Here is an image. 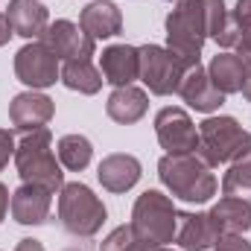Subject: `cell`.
<instances>
[{"label":"cell","mask_w":251,"mask_h":251,"mask_svg":"<svg viewBox=\"0 0 251 251\" xmlns=\"http://www.w3.org/2000/svg\"><path fill=\"white\" fill-rule=\"evenodd\" d=\"M158 176L164 181V187L170 190L176 199L190 201V204H204L216 196V176L210 173V167L201 161L199 152L187 155H164L158 161Z\"/></svg>","instance_id":"6da1fadb"},{"label":"cell","mask_w":251,"mask_h":251,"mask_svg":"<svg viewBox=\"0 0 251 251\" xmlns=\"http://www.w3.org/2000/svg\"><path fill=\"white\" fill-rule=\"evenodd\" d=\"M15 167L24 184H38L50 193L64 187V173L53 155V134L47 126L35 131H24L21 143L15 146Z\"/></svg>","instance_id":"7a4b0ae2"},{"label":"cell","mask_w":251,"mask_h":251,"mask_svg":"<svg viewBox=\"0 0 251 251\" xmlns=\"http://www.w3.org/2000/svg\"><path fill=\"white\" fill-rule=\"evenodd\" d=\"M207 41V24L201 0H176L173 12L167 15V47L181 56L190 67L201 59V47Z\"/></svg>","instance_id":"3957f363"},{"label":"cell","mask_w":251,"mask_h":251,"mask_svg":"<svg viewBox=\"0 0 251 251\" xmlns=\"http://www.w3.org/2000/svg\"><path fill=\"white\" fill-rule=\"evenodd\" d=\"M131 228L143 243H152V246L173 243L176 228H178V210H176L173 199L158 190L140 193L131 207Z\"/></svg>","instance_id":"277c9868"},{"label":"cell","mask_w":251,"mask_h":251,"mask_svg":"<svg viewBox=\"0 0 251 251\" xmlns=\"http://www.w3.org/2000/svg\"><path fill=\"white\" fill-rule=\"evenodd\" d=\"M251 149V131L234 117H207L199 126V155L207 167L231 164Z\"/></svg>","instance_id":"5b68a950"},{"label":"cell","mask_w":251,"mask_h":251,"mask_svg":"<svg viewBox=\"0 0 251 251\" xmlns=\"http://www.w3.org/2000/svg\"><path fill=\"white\" fill-rule=\"evenodd\" d=\"M105 204L102 199L82 181L64 184L59 193V219L64 231L73 237H97L105 225Z\"/></svg>","instance_id":"8992f818"},{"label":"cell","mask_w":251,"mask_h":251,"mask_svg":"<svg viewBox=\"0 0 251 251\" xmlns=\"http://www.w3.org/2000/svg\"><path fill=\"white\" fill-rule=\"evenodd\" d=\"M137 56H140V82L149 88V94L155 97L178 94V85L190 70V64L181 56H176L170 47L161 44H143L137 47Z\"/></svg>","instance_id":"52a82bcc"},{"label":"cell","mask_w":251,"mask_h":251,"mask_svg":"<svg viewBox=\"0 0 251 251\" xmlns=\"http://www.w3.org/2000/svg\"><path fill=\"white\" fill-rule=\"evenodd\" d=\"M15 76L24 85H29L32 91H38V88L56 85V79L62 76V67H59L56 53L44 41H32V44L18 50V56H15Z\"/></svg>","instance_id":"ba28073f"},{"label":"cell","mask_w":251,"mask_h":251,"mask_svg":"<svg viewBox=\"0 0 251 251\" xmlns=\"http://www.w3.org/2000/svg\"><path fill=\"white\" fill-rule=\"evenodd\" d=\"M155 131L167 155H187L199 149V128L184 108H176V105L161 108L155 117Z\"/></svg>","instance_id":"9c48e42d"},{"label":"cell","mask_w":251,"mask_h":251,"mask_svg":"<svg viewBox=\"0 0 251 251\" xmlns=\"http://www.w3.org/2000/svg\"><path fill=\"white\" fill-rule=\"evenodd\" d=\"M41 41L56 53L59 62L91 59L94 56V47H97V41L82 26H76L73 21H56V24H50L47 32L41 35Z\"/></svg>","instance_id":"30bf717a"},{"label":"cell","mask_w":251,"mask_h":251,"mask_svg":"<svg viewBox=\"0 0 251 251\" xmlns=\"http://www.w3.org/2000/svg\"><path fill=\"white\" fill-rule=\"evenodd\" d=\"M56 114V105L50 97L38 94V91H24L12 100L9 105V120L18 131H35V128H44V126L53 120Z\"/></svg>","instance_id":"8fae6325"},{"label":"cell","mask_w":251,"mask_h":251,"mask_svg":"<svg viewBox=\"0 0 251 251\" xmlns=\"http://www.w3.org/2000/svg\"><path fill=\"white\" fill-rule=\"evenodd\" d=\"M100 67H102V79L111 82L114 88L134 85V79H140L137 47H131V44H111V47H105L102 56H100Z\"/></svg>","instance_id":"7c38bea8"},{"label":"cell","mask_w":251,"mask_h":251,"mask_svg":"<svg viewBox=\"0 0 251 251\" xmlns=\"http://www.w3.org/2000/svg\"><path fill=\"white\" fill-rule=\"evenodd\" d=\"M178 94H181V100L187 102L190 108L204 111V114L216 111V108L225 102V94L216 91V85L210 82V76H207V70H204L201 64L190 67L187 73H184V79H181V85H178Z\"/></svg>","instance_id":"4fadbf2b"},{"label":"cell","mask_w":251,"mask_h":251,"mask_svg":"<svg viewBox=\"0 0 251 251\" xmlns=\"http://www.w3.org/2000/svg\"><path fill=\"white\" fill-rule=\"evenodd\" d=\"M50 204H53V193L38 184H21L12 193V219L18 225H41L50 216Z\"/></svg>","instance_id":"5bb4252c"},{"label":"cell","mask_w":251,"mask_h":251,"mask_svg":"<svg viewBox=\"0 0 251 251\" xmlns=\"http://www.w3.org/2000/svg\"><path fill=\"white\" fill-rule=\"evenodd\" d=\"M140 173H143L140 161L134 155H123V152L102 158L100 167H97V178H100V184L108 193H126V190H131L140 181Z\"/></svg>","instance_id":"9a60e30c"},{"label":"cell","mask_w":251,"mask_h":251,"mask_svg":"<svg viewBox=\"0 0 251 251\" xmlns=\"http://www.w3.org/2000/svg\"><path fill=\"white\" fill-rule=\"evenodd\" d=\"M79 26H82L94 41H100V38H114V35H120V29H123V15H120L117 3H111V0H97V3H91V6L82 9Z\"/></svg>","instance_id":"2e32d148"},{"label":"cell","mask_w":251,"mask_h":251,"mask_svg":"<svg viewBox=\"0 0 251 251\" xmlns=\"http://www.w3.org/2000/svg\"><path fill=\"white\" fill-rule=\"evenodd\" d=\"M6 18H9L15 35L29 38V41L41 38L47 32V26H50V15L38 0H9Z\"/></svg>","instance_id":"e0dca14e"},{"label":"cell","mask_w":251,"mask_h":251,"mask_svg":"<svg viewBox=\"0 0 251 251\" xmlns=\"http://www.w3.org/2000/svg\"><path fill=\"white\" fill-rule=\"evenodd\" d=\"M216 234H246L251 228V204L237 196H222L207 210Z\"/></svg>","instance_id":"ac0fdd59"},{"label":"cell","mask_w":251,"mask_h":251,"mask_svg":"<svg viewBox=\"0 0 251 251\" xmlns=\"http://www.w3.org/2000/svg\"><path fill=\"white\" fill-rule=\"evenodd\" d=\"M216 228L210 222L207 213H178V228H176V243L181 246L184 251H204L213 249L216 243Z\"/></svg>","instance_id":"d6986e66"},{"label":"cell","mask_w":251,"mask_h":251,"mask_svg":"<svg viewBox=\"0 0 251 251\" xmlns=\"http://www.w3.org/2000/svg\"><path fill=\"white\" fill-rule=\"evenodd\" d=\"M149 108V97L146 91L134 88V85H123V88H114L108 102H105V111L114 123H123V126H131L137 123Z\"/></svg>","instance_id":"ffe728a7"},{"label":"cell","mask_w":251,"mask_h":251,"mask_svg":"<svg viewBox=\"0 0 251 251\" xmlns=\"http://www.w3.org/2000/svg\"><path fill=\"white\" fill-rule=\"evenodd\" d=\"M207 76L216 85V91L222 94H237L243 88V76H246V64L237 59V53H216L213 62L207 64Z\"/></svg>","instance_id":"44dd1931"},{"label":"cell","mask_w":251,"mask_h":251,"mask_svg":"<svg viewBox=\"0 0 251 251\" xmlns=\"http://www.w3.org/2000/svg\"><path fill=\"white\" fill-rule=\"evenodd\" d=\"M64 82V88H70V91H79V94H85V97H91V94H97L100 88H102V70H97L91 59H73V62H64L62 67V76H59Z\"/></svg>","instance_id":"7402d4cb"},{"label":"cell","mask_w":251,"mask_h":251,"mask_svg":"<svg viewBox=\"0 0 251 251\" xmlns=\"http://www.w3.org/2000/svg\"><path fill=\"white\" fill-rule=\"evenodd\" d=\"M94 158V146L85 134H64L59 140V161L64 170L70 173H82Z\"/></svg>","instance_id":"603a6c76"},{"label":"cell","mask_w":251,"mask_h":251,"mask_svg":"<svg viewBox=\"0 0 251 251\" xmlns=\"http://www.w3.org/2000/svg\"><path fill=\"white\" fill-rule=\"evenodd\" d=\"M222 193L246 199L251 204V149L243 152L237 161H231V167H228V173L222 178Z\"/></svg>","instance_id":"cb8c5ba5"},{"label":"cell","mask_w":251,"mask_h":251,"mask_svg":"<svg viewBox=\"0 0 251 251\" xmlns=\"http://www.w3.org/2000/svg\"><path fill=\"white\" fill-rule=\"evenodd\" d=\"M152 243H143L131 225H120L114 228L102 243H100V251H149Z\"/></svg>","instance_id":"d4e9b609"},{"label":"cell","mask_w":251,"mask_h":251,"mask_svg":"<svg viewBox=\"0 0 251 251\" xmlns=\"http://www.w3.org/2000/svg\"><path fill=\"white\" fill-rule=\"evenodd\" d=\"M201 9H204V24H207V38L216 41V35L222 32V26L228 21L225 0H201Z\"/></svg>","instance_id":"484cf974"},{"label":"cell","mask_w":251,"mask_h":251,"mask_svg":"<svg viewBox=\"0 0 251 251\" xmlns=\"http://www.w3.org/2000/svg\"><path fill=\"white\" fill-rule=\"evenodd\" d=\"M213 251H251V243L243 234H219L213 243Z\"/></svg>","instance_id":"4316f807"},{"label":"cell","mask_w":251,"mask_h":251,"mask_svg":"<svg viewBox=\"0 0 251 251\" xmlns=\"http://www.w3.org/2000/svg\"><path fill=\"white\" fill-rule=\"evenodd\" d=\"M15 137H12V131L9 128H0V170L9 164V158H15Z\"/></svg>","instance_id":"83f0119b"},{"label":"cell","mask_w":251,"mask_h":251,"mask_svg":"<svg viewBox=\"0 0 251 251\" xmlns=\"http://www.w3.org/2000/svg\"><path fill=\"white\" fill-rule=\"evenodd\" d=\"M231 18L237 21V26H240L243 32L251 29V0H237V6H234Z\"/></svg>","instance_id":"f1b7e54d"},{"label":"cell","mask_w":251,"mask_h":251,"mask_svg":"<svg viewBox=\"0 0 251 251\" xmlns=\"http://www.w3.org/2000/svg\"><path fill=\"white\" fill-rule=\"evenodd\" d=\"M234 47H237V59L243 64H251V29H246V32L240 35V41H237Z\"/></svg>","instance_id":"f546056e"},{"label":"cell","mask_w":251,"mask_h":251,"mask_svg":"<svg viewBox=\"0 0 251 251\" xmlns=\"http://www.w3.org/2000/svg\"><path fill=\"white\" fill-rule=\"evenodd\" d=\"M15 35V29H12V24H9V18H6V12H0V47L3 44H9V38Z\"/></svg>","instance_id":"4dcf8cb0"},{"label":"cell","mask_w":251,"mask_h":251,"mask_svg":"<svg viewBox=\"0 0 251 251\" xmlns=\"http://www.w3.org/2000/svg\"><path fill=\"white\" fill-rule=\"evenodd\" d=\"M15 251H44V246H41L38 240H32V237H29V240H21V243L15 246Z\"/></svg>","instance_id":"1f68e13d"},{"label":"cell","mask_w":251,"mask_h":251,"mask_svg":"<svg viewBox=\"0 0 251 251\" xmlns=\"http://www.w3.org/2000/svg\"><path fill=\"white\" fill-rule=\"evenodd\" d=\"M9 201H12V196H9V190L0 184V222H3V216H6V210H9Z\"/></svg>","instance_id":"d6a6232c"},{"label":"cell","mask_w":251,"mask_h":251,"mask_svg":"<svg viewBox=\"0 0 251 251\" xmlns=\"http://www.w3.org/2000/svg\"><path fill=\"white\" fill-rule=\"evenodd\" d=\"M240 91H243V97L251 102V64H246V76H243V88Z\"/></svg>","instance_id":"836d02e7"},{"label":"cell","mask_w":251,"mask_h":251,"mask_svg":"<svg viewBox=\"0 0 251 251\" xmlns=\"http://www.w3.org/2000/svg\"><path fill=\"white\" fill-rule=\"evenodd\" d=\"M149 251H173V249H167V246H152Z\"/></svg>","instance_id":"e575fe53"},{"label":"cell","mask_w":251,"mask_h":251,"mask_svg":"<svg viewBox=\"0 0 251 251\" xmlns=\"http://www.w3.org/2000/svg\"><path fill=\"white\" fill-rule=\"evenodd\" d=\"M64 251H79V249H64Z\"/></svg>","instance_id":"d590c367"}]
</instances>
